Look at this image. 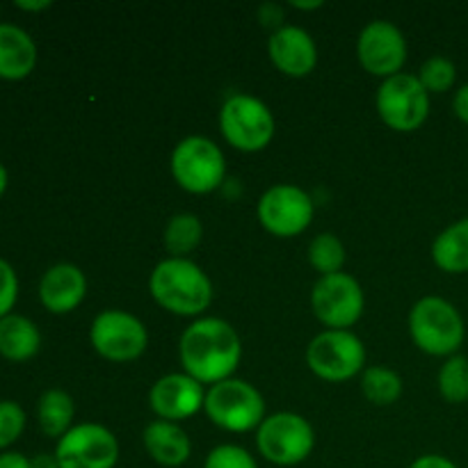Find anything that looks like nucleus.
<instances>
[{"instance_id": "17", "label": "nucleus", "mask_w": 468, "mask_h": 468, "mask_svg": "<svg viewBox=\"0 0 468 468\" xmlns=\"http://www.w3.org/2000/svg\"><path fill=\"white\" fill-rule=\"evenodd\" d=\"M87 295V277L71 263H58L44 272L39 282V300L53 315H67L82 304Z\"/></svg>"}, {"instance_id": "14", "label": "nucleus", "mask_w": 468, "mask_h": 468, "mask_svg": "<svg viewBox=\"0 0 468 468\" xmlns=\"http://www.w3.org/2000/svg\"><path fill=\"white\" fill-rule=\"evenodd\" d=\"M356 58L370 76L384 78V80L398 76L407 62L405 35L391 21L368 23L356 39Z\"/></svg>"}, {"instance_id": "7", "label": "nucleus", "mask_w": 468, "mask_h": 468, "mask_svg": "<svg viewBox=\"0 0 468 468\" xmlns=\"http://www.w3.org/2000/svg\"><path fill=\"white\" fill-rule=\"evenodd\" d=\"M306 364L324 382H347L366 370V347L350 329H327L309 343Z\"/></svg>"}, {"instance_id": "30", "label": "nucleus", "mask_w": 468, "mask_h": 468, "mask_svg": "<svg viewBox=\"0 0 468 468\" xmlns=\"http://www.w3.org/2000/svg\"><path fill=\"white\" fill-rule=\"evenodd\" d=\"M18 300V277L12 265L0 259V320L12 314Z\"/></svg>"}, {"instance_id": "18", "label": "nucleus", "mask_w": 468, "mask_h": 468, "mask_svg": "<svg viewBox=\"0 0 468 468\" xmlns=\"http://www.w3.org/2000/svg\"><path fill=\"white\" fill-rule=\"evenodd\" d=\"M142 443L155 464L165 468H178L192 455V443L186 430L169 420H151L142 432Z\"/></svg>"}, {"instance_id": "38", "label": "nucleus", "mask_w": 468, "mask_h": 468, "mask_svg": "<svg viewBox=\"0 0 468 468\" xmlns=\"http://www.w3.org/2000/svg\"><path fill=\"white\" fill-rule=\"evenodd\" d=\"M7 183H9L7 169H5V165L0 163V197H3L5 190H7Z\"/></svg>"}, {"instance_id": "20", "label": "nucleus", "mask_w": 468, "mask_h": 468, "mask_svg": "<svg viewBox=\"0 0 468 468\" xmlns=\"http://www.w3.org/2000/svg\"><path fill=\"white\" fill-rule=\"evenodd\" d=\"M41 347V332L26 315L9 314L0 320V356L7 361L32 359Z\"/></svg>"}, {"instance_id": "29", "label": "nucleus", "mask_w": 468, "mask_h": 468, "mask_svg": "<svg viewBox=\"0 0 468 468\" xmlns=\"http://www.w3.org/2000/svg\"><path fill=\"white\" fill-rule=\"evenodd\" d=\"M204 468H259V464L251 457V452L245 451L242 446L222 443V446L213 448L208 452Z\"/></svg>"}, {"instance_id": "21", "label": "nucleus", "mask_w": 468, "mask_h": 468, "mask_svg": "<svg viewBox=\"0 0 468 468\" xmlns=\"http://www.w3.org/2000/svg\"><path fill=\"white\" fill-rule=\"evenodd\" d=\"M432 261L448 274L468 272V218L439 233L432 245Z\"/></svg>"}, {"instance_id": "16", "label": "nucleus", "mask_w": 468, "mask_h": 468, "mask_svg": "<svg viewBox=\"0 0 468 468\" xmlns=\"http://www.w3.org/2000/svg\"><path fill=\"white\" fill-rule=\"evenodd\" d=\"M268 55L274 67L291 78H304L318 64V46L300 26H282L270 35Z\"/></svg>"}, {"instance_id": "22", "label": "nucleus", "mask_w": 468, "mask_h": 468, "mask_svg": "<svg viewBox=\"0 0 468 468\" xmlns=\"http://www.w3.org/2000/svg\"><path fill=\"white\" fill-rule=\"evenodd\" d=\"M73 414H76V405H73V398L67 391L48 388V391L41 393L37 419H39V428L46 437L62 439L73 428Z\"/></svg>"}, {"instance_id": "24", "label": "nucleus", "mask_w": 468, "mask_h": 468, "mask_svg": "<svg viewBox=\"0 0 468 468\" xmlns=\"http://www.w3.org/2000/svg\"><path fill=\"white\" fill-rule=\"evenodd\" d=\"M361 393L378 407H388L402 396V378L388 366H368L361 373Z\"/></svg>"}, {"instance_id": "1", "label": "nucleus", "mask_w": 468, "mask_h": 468, "mask_svg": "<svg viewBox=\"0 0 468 468\" xmlns=\"http://www.w3.org/2000/svg\"><path fill=\"white\" fill-rule=\"evenodd\" d=\"M178 359L199 384L231 379L242 359V343L233 324L222 318H199L181 334Z\"/></svg>"}, {"instance_id": "32", "label": "nucleus", "mask_w": 468, "mask_h": 468, "mask_svg": "<svg viewBox=\"0 0 468 468\" xmlns=\"http://www.w3.org/2000/svg\"><path fill=\"white\" fill-rule=\"evenodd\" d=\"M410 468H460L455 462H451L443 455H423L411 462Z\"/></svg>"}, {"instance_id": "31", "label": "nucleus", "mask_w": 468, "mask_h": 468, "mask_svg": "<svg viewBox=\"0 0 468 468\" xmlns=\"http://www.w3.org/2000/svg\"><path fill=\"white\" fill-rule=\"evenodd\" d=\"M259 16H261V23H263V26H272L274 30H279V27H282V21H283V12H282V7H279V5H274V3H265L263 7L259 9Z\"/></svg>"}, {"instance_id": "35", "label": "nucleus", "mask_w": 468, "mask_h": 468, "mask_svg": "<svg viewBox=\"0 0 468 468\" xmlns=\"http://www.w3.org/2000/svg\"><path fill=\"white\" fill-rule=\"evenodd\" d=\"M14 5L23 12H44L50 7V0H16Z\"/></svg>"}, {"instance_id": "36", "label": "nucleus", "mask_w": 468, "mask_h": 468, "mask_svg": "<svg viewBox=\"0 0 468 468\" xmlns=\"http://www.w3.org/2000/svg\"><path fill=\"white\" fill-rule=\"evenodd\" d=\"M32 468H59L55 455H48V452H41V455H35L30 460Z\"/></svg>"}, {"instance_id": "9", "label": "nucleus", "mask_w": 468, "mask_h": 468, "mask_svg": "<svg viewBox=\"0 0 468 468\" xmlns=\"http://www.w3.org/2000/svg\"><path fill=\"white\" fill-rule=\"evenodd\" d=\"M378 114L391 131L414 133L430 114V94L414 73H398L378 90Z\"/></svg>"}, {"instance_id": "8", "label": "nucleus", "mask_w": 468, "mask_h": 468, "mask_svg": "<svg viewBox=\"0 0 468 468\" xmlns=\"http://www.w3.org/2000/svg\"><path fill=\"white\" fill-rule=\"evenodd\" d=\"M315 432L309 420L292 411L265 416L256 430V448L277 466H297L314 452Z\"/></svg>"}, {"instance_id": "3", "label": "nucleus", "mask_w": 468, "mask_h": 468, "mask_svg": "<svg viewBox=\"0 0 468 468\" xmlns=\"http://www.w3.org/2000/svg\"><path fill=\"white\" fill-rule=\"evenodd\" d=\"M410 334L414 346L430 356H452L466 336L464 318L455 304L437 295L420 297L410 311Z\"/></svg>"}, {"instance_id": "11", "label": "nucleus", "mask_w": 468, "mask_h": 468, "mask_svg": "<svg viewBox=\"0 0 468 468\" xmlns=\"http://www.w3.org/2000/svg\"><path fill=\"white\" fill-rule=\"evenodd\" d=\"M364 288L352 274L320 277L311 291V309L327 329H350L364 315Z\"/></svg>"}, {"instance_id": "28", "label": "nucleus", "mask_w": 468, "mask_h": 468, "mask_svg": "<svg viewBox=\"0 0 468 468\" xmlns=\"http://www.w3.org/2000/svg\"><path fill=\"white\" fill-rule=\"evenodd\" d=\"M26 430V411L18 402L0 400V451L18 441Z\"/></svg>"}, {"instance_id": "13", "label": "nucleus", "mask_w": 468, "mask_h": 468, "mask_svg": "<svg viewBox=\"0 0 468 468\" xmlns=\"http://www.w3.org/2000/svg\"><path fill=\"white\" fill-rule=\"evenodd\" d=\"M259 219L277 238H295L314 222V199L302 187L282 183L263 192L259 199Z\"/></svg>"}, {"instance_id": "23", "label": "nucleus", "mask_w": 468, "mask_h": 468, "mask_svg": "<svg viewBox=\"0 0 468 468\" xmlns=\"http://www.w3.org/2000/svg\"><path fill=\"white\" fill-rule=\"evenodd\" d=\"M201 238H204V227L195 213H176L169 218L163 233L165 250L172 259H186L187 254H192L201 245Z\"/></svg>"}, {"instance_id": "19", "label": "nucleus", "mask_w": 468, "mask_h": 468, "mask_svg": "<svg viewBox=\"0 0 468 468\" xmlns=\"http://www.w3.org/2000/svg\"><path fill=\"white\" fill-rule=\"evenodd\" d=\"M35 39L23 27L0 23V80H23L35 71Z\"/></svg>"}, {"instance_id": "4", "label": "nucleus", "mask_w": 468, "mask_h": 468, "mask_svg": "<svg viewBox=\"0 0 468 468\" xmlns=\"http://www.w3.org/2000/svg\"><path fill=\"white\" fill-rule=\"evenodd\" d=\"M172 176L190 195H210L227 176V158L213 140L190 135L172 151Z\"/></svg>"}, {"instance_id": "37", "label": "nucleus", "mask_w": 468, "mask_h": 468, "mask_svg": "<svg viewBox=\"0 0 468 468\" xmlns=\"http://www.w3.org/2000/svg\"><path fill=\"white\" fill-rule=\"evenodd\" d=\"M291 7L304 9V12H311V9L323 7V0H311V3H302V0H291Z\"/></svg>"}, {"instance_id": "34", "label": "nucleus", "mask_w": 468, "mask_h": 468, "mask_svg": "<svg viewBox=\"0 0 468 468\" xmlns=\"http://www.w3.org/2000/svg\"><path fill=\"white\" fill-rule=\"evenodd\" d=\"M0 468H32V466H30V460H27L26 455L7 451L0 455Z\"/></svg>"}, {"instance_id": "10", "label": "nucleus", "mask_w": 468, "mask_h": 468, "mask_svg": "<svg viewBox=\"0 0 468 468\" xmlns=\"http://www.w3.org/2000/svg\"><path fill=\"white\" fill-rule=\"evenodd\" d=\"M91 347L114 364L140 359L149 346V332L137 315L122 309L101 311L90 329Z\"/></svg>"}, {"instance_id": "15", "label": "nucleus", "mask_w": 468, "mask_h": 468, "mask_svg": "<svg viewBox=\"0 0 468 468\" xmlns=\"http://www.w3.org/2000/svg\"><path fill=\"white\" fill-rule=\"evenodd\" d=\"M149 402L160 420L176 423V420L192 419L197 411L204 410V384L187 373H169L151 387Z\"/></svg>"}, {"instance_id": "6", "label": "nucleus", "mask_w": 468, "mask_h": 468, "mask_svg": "<svg viewBox=\"0 0 468 468\" xmlns=\"http://www.w3.org/2000/svg\"><path fill=\"white\" fill-rule=\"evenodd\" d=\"M219 131L233 149L254 154L272 142L277 126L272 110L263 101L250 94H233L219 110Z\"/></svg>"}, {"instance_id": "2", "label": "nucleus", "mask_w": 468, "mask_h": 468, "mask_svg": "<svg viewBox=\"0 0 468 468\" xmlns=\"http://www.w3.org/2000/svg\"><path fill=\"white\" fill-rule=\"evenodd\" d=\"M151 297L165 311L183 318L201 315L213 304V282L190 259H165L149 277Z\"/></svg>"}, {"instance_id": "12", "label": "nucleus", "mask_w": 468, "mask_h": 468, "mask_svg": "<svg viewBox=\"0 0 468 468\" xmlns=\"http://www.w3.org/2000/svg\"><path fill=\"white\" fill-rule=\"evenodd\" d=\"M59 468H114L119 460V441L105 425H73L55 446Z\"/></svg>"}, {"instance_id": "27", "label": "nucleus", "mask_w": 468, "mask_h": 468, "mask_svg": "<svg viewBox=\"0 0 468 468\" xmlns=\"http://www.w3.org/2000/svg\"><path fill=\"white\" fill-rule=\"evenodd\" d=\"M420 85L428 90V94H443L451 90L457 80V67L452 59L443 58V55H432L425 59L423 67L419 71Z\"/></svg>"}, {"instance_id": "33", "label": "nucleus", "mask_w": 468, "mask_h": 468, "mask_svg": "<svg viewBox=\"0 0 468 468\" xmlns=\"http://www.w3.org/2000/svg\"><path fill=\"white\" fill-rule=\"evenodd\" d=\"M452 110H455V114L462 122L468 123V85L457 90L455 99H452Z\"/></svg>"}, {"instance_id": "5", "label": "nucleus", "mask_w": 468, "mask_h": 468, "mask_svg": "<svg viewBox=\"0 0 468 468\" xmlns=\"http://www.w3.org/2000/svg\"><path fill=\"white\" fill-rule=\"evenodd\" d=\"M204 411L210 423L227 432H251L265 420V400L245 379H224L206 391Z\"/></svg>"}, {"instance_id": "25", "label": "nucleus", "mask_w": 468, "mask_h": 468, "mask_svg": "<svg viewBox=\"0 0 468 468\" xmlns=\"http://www.w3.org/2000/svg\"><path fill=\"white\" fill-rule=\"evenodd\" d=\"M309 263L315 272H320L323 277L327 274H338L343 272V265H346V245L341 242V238H336L334 233H320L314 240L309 242Z\"/></svg>"}, {"instance_id": "26", "label": "nucleus", "mask_w": 468, "mask_h": 468, "mask_svg": "<svg viewBox=\"0 0 468 468\" xmlns=\"http://www.w3.org/2000/svg\"><path fill=\"white\" fill-rule=\"evenodd\" d=\"M439 393L451 405L468 402V359L464 355H452L443 361L437 375Z\"/></svg>"}]
</instances>
